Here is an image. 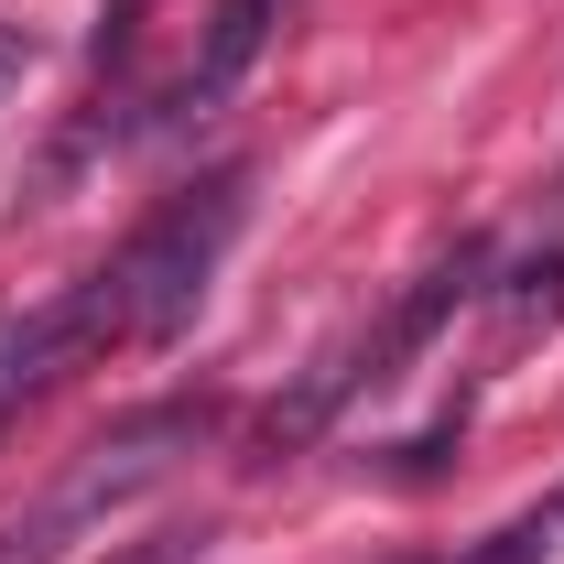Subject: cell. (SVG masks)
<instances>
[{"instance_id":"1","label":"cell","mask_w":564,"mask_h":564,"mask_svg":"<svg viewBox=\"0 0 564 564\" xmlns=\"http://www.w3.org/2000/svg\"><path fill=\"white\" fill-rule=\"evenodd\" d=\"M239 217H250V174H239V163H217V174H196L185 196H163V207L87 272L98 337H109V348H174V337L196 326V304H207V282H217V261H228V239H239Z\"/></svg>"},{"instance_id":"2","label":"cell","mask_w":564,"mask_h":564,"mask_svg":"<svg viewBox=\"0 0 564 564\" xmlns=\"http://www.w3.org/2000/svg\"><path fill=\"white\" fill-rule=\"evenodd\" d=\"M207 423H217L207 402H152V413L109 423V434L87 445V467H76L66 489H55L44 510H33V521H22V532H11V543H0V564L44 554V543H66V532H87L98 510H120L131 489H152V478H163L174 456H196V445H207Z\"/></svg>"},{"instance_id":"3","label":"cell","mask_w":564,"mask_h":564,"mask_svg":"<svg viewBox=\"0 0 564 564\" xmlns=\"http://www.w3.org/2000/svg\"><path fill=\"white\" fill-rule=\"evenodd\" d=\"M87 348H109V337H98V293H87V282H66V293H55V304H33V315H0V423H22V402H44Z\"/></svg>"},{"instance_id":"4","label":"cell","mask_w":564,"mask_h":564,"mask_svg":"<svg viewBox=\"0 0 564 564\" xmlns=\"http://www.w3.org/2000/svg\"><path fill=\"white\" fill-rule=\"evenodd\" d=\"M282 0H217L207 11V44H196V66H185V87H174V109H217L239 76L261 66V44H272Z\"/></svg>"},{"instance_id":"5","label":"cell","mask_w":564,"mask_h":564,"mask_svg":"<svg viewBox=\"0 0 564 564\" xmlns=\"http://www.w3.org/2000/svg\"><path fill=\"white\" fill-rule=\"evenodd\" d=\"M554 315H564V185H554V217H543V250L499 282V348H532Z\"/></svg>"},{"instance_id":"6","label":"cell","mask_w":564,"mask_h":564,"mask_svg":"<svg viewBox=\"0 0 564 564\" xmlns=\"http://www.w3.org/2000/svg\"><path fill=\"white\" fill-rule=\"evenodd\" d=\"M196 554H207V532H185V521H174V532H141V543H109L98 564H196Z\"/></svg>"}]
</instances>
